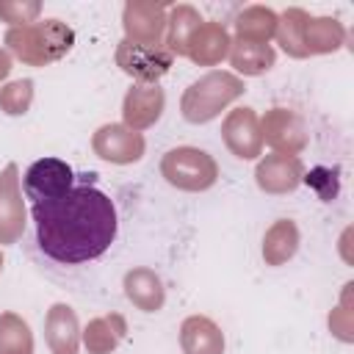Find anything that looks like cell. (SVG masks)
I'll list each match as a JSON object with an SVG mask.
<instances>
[{
    "instance_id": "6da1fadb",
    "label": "cell",
    "mask_w": 354,
    "mask_h": 354,
    "mask_svg": "<svg viewBox=\"0 0 354 354\" xmlns=\"http://www.w3.org/2000/svg\"><path fill=\"white\" fill-rule=\"evenodd\" d=\"M30 216L41 254L61 266H80L102 257L119 230L113 199L88 180L58 199L33 205Z\"/></svg>"
},
{
    "instance_id": "7a4b0ae2",
    "label": "cell",
    "mask_w": 354,
    "mask_h": 354,
    "mask_svg": "<svg viewBox=\"0 0 354 354\" xmlns=\"http://www.w3.org/2000/svg\"><path fill=\"white\" fill-rule=\"evenodd\" d=\"M6 44L22 64L47 66L72 50L75 30L61 19H36L22 28H8Z\"/></svg>"
},
{
    "instance_id": "3957f363",
    "label": "cell",
    "mask_w": 354,
    "mask_h": 354,
    "mask_svg": "<svg viewBox=\"0 0 354 354\" xmlns=\"http://www.w3.org/2000/svg\"><path fill=\"white\" fill-rule=\"evenodd\" d=\"M243 91L246 86L235 72L213 69L183 91V100H180L183 119L191 124H205L216 119L227 105H232Z\"/></svg>"
},
{
    "instance_id": "277c9868",
    "label": "cell",
    "mask_w": 354,
    "mask_h": 354,
    "mask_svg": "<svg viewBox=\"0 0 354 354\" xmlns=\"http://www.w3.org/2000/svg\"><path fill=\"white\" fill-rule=\"evenodd\" d=\"M160 174L169 185L180 188V191L199 194V191H207L216 185L218 163L213 160V155H207L199 147H174L163 155Z\"/></svg>"
},
{
    "instance_id": "5b68a950",
    "label": "cell",
    "mask_w": 354,
    "mask_h": 354,
    "mask_svg": "<svg viewBox=\"0 0 354 354\" xmlns=\"http://www.w3.org/2000/svg\"><path fill=\"white\" fill-rule=\"evenodd\" d=\"M72 188H75V171L61 158H39L28 166L22 177V191L33 205L58 199Z\"/></svg>"
},
{
    "instance_id": "8992f818",
    "label": "cell",
    "mask_w": 354,
    "mask_h": 354,
    "mask_svg": "<svg viewBox=\"0 0 354 354\" xmlns=\"http://www.w3.org/2000/svg\"><path fill=\"white\" fill-rule=\"evenodd\" d=\"M174 55L163 44H136L122 39L116 44V66L138 83H158L171 69Z\"/></svg>"
},
{
    "instance_id": "52a82bcc",
    "label": "cell",
    "mask_w": 354,
    "mask_h": 354,
    "mask_svg": "<svg viewBox=\"0 0 354 354\" xmlns=\"http://www.w3.org/2000/svg\"><path fill=\"white\" fill-rule=\"evenodd\" d=\"M221 138L227 149L241 160H254L263 155V133H260V116L254 108H235L221 122Z\"/></svg>"
},
{
    "instance_id": "ba28073f",
    "label": "cell",
    "mask_w": 354,
    "mask_h": 354,
    "mask_svg": "<svg viewBox=\"0 0 354 354\" xmlns=\"http://www.w3.org/2000/svg\"><path fill=\"white\" fill-rule=\"evenodd\" d=\"M91 149L97 158L108 160V163H119V166H127V163H136L144 158V149H147V141L141 133L124 127V124H102L94 136H91Z\"/></svg>"
},
{
    "instance_id": "9c48e42d",
    "label": "cell",
    "mask_w": 354,
    "mask_h": 354,
    "mask_svg": "<svg viewBox=\"0 0 354 354\" xmlns=\"http://www.w3.org/2000/svg\"><path fill=\"white\" fill-rule=\"evenodd\" d=\"M25 232V202L19 191L17 163H6L0 171V246H11Z\"/></svg>"
},
{
    "instance_id": "30bf717a",
    "label": "cell",
    "mask_w": 354,
    "mask_h": 354,
    "mask_svg": "<svg viewBox=\"0 0 354 354\" xmlns=\"http://www.w3.org/2000/svg\"><path fill=\"white\" fill-rule=\"evenodd\" d=\"M166 14L169 6L163 3H127L122 11L124 39L136 44H163L166 36Z\"/></svg>"
},
{
    "instance_id": "8fae6325",
    "label": "cell",
    "mask_w": 354,
    "mask_h": 354,
    "mask_svg": "<svg viewBox=\"0 0 354 354\" xmlns=\"http://www.w3.org/2000/svg\"><path fill=\"white\" fill-rule=\"evenodd\" d=\"M260 133H263V144H268L274 152L282 155H299L307 147V130L301 119L285 108L266 111V116L260 119Z\"/></svg>"
},
{
    "instance_id": "7c38bea8",
    "label": "cell",
    "mask_w": 354,
    "mask_h": 354,
    "mask_svg": "<svg viewBox=\"0 0 354 354\" xmlns=\"http://www.w3.org/2000/svg\"><path fill=\"white\" fill-rule=\"evenodd\" d=\"M163 108H166V94L158 83H136L133 88H127L122 100V119H124L122 124L141 133L160 119Z\"/></svg>"
},
{
    "instance_id": "4fadbf2b",
    "label": "cell",
    "mask_w": 354,
    "mask_h": 354,
    "mask_svg": "<svg viewBox=\"0 0 354 354\" xmlns=\"http://www.w3.org/2000/svg\"><path fill=\"white\" fill-rule=\"evenodd\" d=\"M301 177H304L301 160L296 155H282V152L263 155L254 169V183L266 194H290L299 188Z\"/></svg>"
},
{
    "instance_id": "5bb4252c",
    "label": "cell",
    "mask_w": 354,
    "mask_h": 354,
    "mask_svg": "<svg viewBox=\"0 0 354 354\" xmlns=\"http://www.w3.org/2000/svg\"><path fill=\"white\" fill-rule=\"evenodd\" d=\"M230 33L221 22H202L185 44V55L199 66H216L230 55Z\"/></svg>"
},
{
    "instance_id": "9a60e30c",
    "label": "cell",
    "mask_w": 354,
    "mask_h": 354,
    "mask_svg": "<svg viewBox=\"0 0 354 354\" xmlns=\"http://www.w3.org/2000/svg\"><path fill=\"white\" fill-rule=\"evenodd\" d=\"M124 296L133 307H138L141 313H158L166 304V288L160 282V277L147 268V266H136L124 274L122 279Z\"/></svg>"
},
{
    "instance_id": "2e32d148",
    "label": "cell",
    "mask_w": 354,
    "mask_h": 354,
    "mask_svg": "<svg viewBox=\"0 0 354 354\" xmlns=\"http://www.w3.org/2000/svg\"><path fill=\"white\" fill-rule=\"evenodd\" d=\"M44 335L53 354H77L80 348V324L69 304L58 301L47 310L44 318Z\"/></svg>"
},
{
    "instance_id": "e0dca14e",
    "label": "cell",
    "mask_w": 354,
    "mask_h": 354,
    "mask_svg": "<svg viewBox=\"0 0 354 354\" xmlns=\"http://www.w3.org/2000/svg\"><path fill=\"white\" fill-rule=\"evenodd\" d=\"M183 354H224V332L207 315H188L180 326Z\"/></svg>"
},
{
    "instance_id": "ac0fdd59",
    "label": "cell",
    "mask_w": 354,
    "mask_h": 354,
    "mask_svg": "<svg viewBox=\"0 0 354 354\" xmlns=\"http://www.w3.org/2000/svg\"><path fill=\"white\" fill-rule=\"evenodd\" d=\"M80 337H83V346L88 348V354H111L127 337V321L119 313L91 318L88 326L80 332Z\"/></svg>"
},
{
    "instance_id": "d6986e66",
    "label": "cell",
    "mask_w": 354,
    "mask_h": 354,
    "mask_svg": "<svg viewBox=\"0 0 354 354\" xmlns=\"http://www.w3.org/2000/svg\"><path fill=\"white\" fill-rule=\"evenodd\" d=\"M227 58H230V64H232L235 72L254 77V75H263V72H268V69L274 66L277 53H274L271 44L235 39V41L230 44V55H227Z\"/></svg>"
},
{
    "instance_id": "ffe728a7",
    "label": "cell",
    "mask_w": 354,
    "mask_h": 354,
    "mask_svg": "<svg viewBox=\"0 0 354 354\" xmlns=\"http://www.w3.org/2000/svg\"><path fill=\"white\" fill-rule=\"evenodd\" d=\"M205 19L199 17V11L188 3H180V6H171L169 14H166V36H163V47L171 53V55H185V44H188V36L202 25Z\"/></svg>"
},
{
    "instance_id": "44dd1931",
    "label": "cell",
    "mask_w": 354,
    "mask_h": 354,
    "mask_svg": "<svg viewBox=\"0 0 354 354\" xmlns=\"http://www.w3.org/2000/svg\"><path fill=\"white\" fill-rule=\"evenodd\" d=\"M299 249V227L290 218L274 221L263 235V260L266 266H282L288 263Z\"/></svg>"
},
{
    "instance_id": "7402d4cb",
    "label": "cell",
    "mask_w": 354,
    "mask_h": 354,
    "mask_svg": "<svg viewBox=\"0 0 354 354\" xmlns=\"http://www.w3.org/2000/svg\"><path fill=\"white\" fill-rule=\"evenodd\" d=\"M304 50L307 55H324L335 53L346 41V28L332 17H310L304 22Z\"/></svg>"
},
{
    "instance_id": "603a6c76",
    "label": "cell",
    "mask_w": 354,
    "mask_h": 354,
    "mask_svg": "<svg viewBox=\"0 0 354 354\" xmlns=\"http://www.w3.org/2000/svg\"><path fill=\"white\" fill-rule=\"evenodd\" d=\"M235 39H246V41H263L268 44V39L277 33V14L266 6H249L238 14L235 19Z\"/></svg>"
},
{
    "instance_id": "cb8c5ba5",
    "label": "cell",
    "mask_w": 354,
    "mask_h": 354,
    "mask_svg": "<svg viewBox=\"0 0 354 354\" xmlns=\"http://www.w3.org/2000/svg\"><path fill=\"white\" fill-rule=\"evenodd\" d=\"M310 19V14L304 8H288L282 14H277V41L279 47L290 55V58H307V50H304V22Z\"/></svg>"
},
{
    "instance_id": "d4e9b609",
    "label": "cell",
    "mask_w": 354,
    "mask_h": 354,
    "mask_svg": "<svg viewBox=\"0 0 354 354\" xmlns=\"http://www.w3.org/2000/svg\"><path fill=\"white\" fill-rule=\"evenodd\" d=\"M0 354H33V332L17 313L0 315Z\"/></svg>"
},
{
    "instance_id": "484cf974",
    "label": "cell",
    "mask_w": 354,
    "mask_h": 354,
    "mask_svg": "<svg viewBox=\"0 0 354 354\" xmlns=\"http://www.w3.org/2000/svg\"><path fill=\"white\" fill-rule=\"evenodd\" d=\"M30 102H33V80H11L8 86L0 88V111L8 116L28 113Z\"/></svg>"
},
{
    "instance_id": "4316f807",
    "label": "cell",
    "mask_w": 354,
    "mask_h": 354,
    "mask_svg": "<svg viewBox=\"0 0 354 354\" xmlns=\"http://www.w3.org/2000/svg\"><path fill=\"white\" fill-rule=\"evenodd\" d=\"M41 11V3H14V0H0V19L8 22V28H22L36 22Z\"/></svg>"
},
{
    "instance_id": "83f0119b",
    "label": "cell",
    "mask_w": 354,
    "mask_h": 354,
    "mask_svg": "<svg viewBox=\"0 0 354 354\" xmlns=\"http://www.w3.org/2000/svg\"><path fill=\"white\" fill-rule=\"evenodd\" d=\"M307 185H313L315 191H318V196L321 199H332L335 194H337V180H335V174L329 171V169H313L307 177H301Z\"/></svg>"
},
{
    "instance_id": "f1b7e54d",
    "label": "cell",
    "mask_w": 354,
    "mask_h": 354,
    "mask_svg": "<svg viewBox=\"0 0 354 354\" xmlns=\"http://www.w3.org/2000/svg\"><path fill=\"white\" fill-rule=\"evenodd\" d=\"M8 72H11V55L6 50H0V80L8 77Z\"/></svg>"
},
{
    "instance_id": "f546056e",
    "label": "cell",
    "mask_w": 354,
    "mask_h": 354,
    "mask_svg": "<svg viewBox=\"0 0 354 354\" xmlns=\"http://www.w3.org/2000/svg\"><path fill=\"white\" fill-rule=\"evenodd\" d=\"M3 263H6V260H3V252H0V274H3Z\"/></svg>"
}]
</instances>
